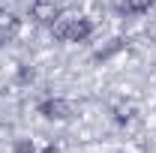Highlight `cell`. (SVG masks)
I'll use <instances>...</instances> for the list:
<instances>
[{
    "label": "cell",
    "instance_id": "obj_1",
    "mask_svg": "<svg viewBox=\"0 0 156 153\" xmlns=\"http://www.w3.org/2000/svg\"><path fill=\"white\" fill-rule=\"evenodd\" d=\"M51 36L57 42H87L93 36V21L90 18H60L51 24Z\"/></svg>",
    "mask_w": 156,
    "mask_h": 153
},
{
    "label": "cell",
    "instance_id": "obj_2",
    "mask_svg": "<svg viewBox=\"0 0 156 153\" xmlns=\"http://www.w3.org/2000/svg\"><path fill=\"white\" fill-rule=\"evenodd\" d=\"M36 114H42L45 120H54V123L69 120L72 117V102H66L63 96H48V99H42L36 105Z\"/></svg>",
    "mask_w": 156,
    "mask_h": 153
},
{
    "label": "cell",
    "instance_id": "obj_3",
    "mask_svg": "<svg viewBox=\"0 0 156 153\" xmlns=\"http://www.w3.org/2000/svg\"><path fill=\"white\" fill-rule=\"evenodd\" d=\"M153 3L156 0H117V12H123V15H144V12H150Z\"/></svg>",
    "mask_w": 156,
    "mask_h": 153
},
{
    "label": "cell",
    "instance_id": "obj_4",
    "mask_svg": "<svg viewBox=\"0 0 156 153\" xmlns=\"http://www.w3.org/2000/svg\"><path fill=\"white\" fill-rule=\"evenodd\" d=\"M12 153H36V144H33L30 138H18V141L12 144Z\"/></svg>",
    "mask_w": 156,
    "mask_h": 153
},
{
    "label": "cell",
    "instance_id": "obj_5",
    "mask_svg": "<svg viewBox=\"0 0 156 153\" xmlns=\"http://www.w3.org/2000/svg\"><path fill=\"white\" fill-rule=\"evenodd\" d=\"M114 120H117V123H129V120H132V111H129V108H117Z\"/></svg>",
    "mask_w": 156,
    "mask_h": 153
},
{
    "label": "cell",
    "instance_id": "obj_6",
    "mask_svg": "<svg viewBox=\"0 0 156 153\" xmlns=\"http://www.w3.org/2000/svg\"><path fill=\"white\" fill-rule=\"evenodd\" d=\"M18 81H33V69H27V66H21V72H18Z\"/></svg>",
    "mask_w": 156,
    "mask_h": 153
},
{
    "label": "cell",
    "instance_id": "obj_7",
    "mask_svg": "<svg viewBox=\"0 0 156 153\" xmlns=\"http://www.w3.org/2000/svg\"><path fill=\"white\" fill-rule=\"evenodd\" d=\"M30 3H33V6H36V3H48V0H30Z\"/></svg>",
    "mask_w": 156,
    "mask_h": 153
},
{
    "label": "cell",
    "instance_id": "obj_8",
    "mask_svg": "<svg viewBox=\"0 0 156 153\" xmlns=\"http://www.w3.org/2000/svg\"><path fill=\"white\" fill-rule=\"evenodd\" d=\"M117 153H123V150H117Z\"/></svg>",
    "mask_w": 156,
    "mask_h": 153
}]
</instances>
